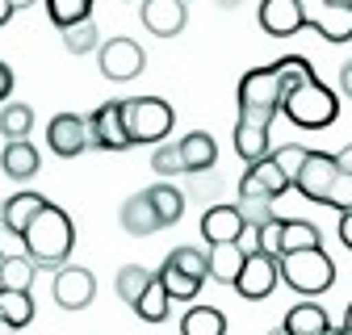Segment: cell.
Returning <instances> with one entry per match:
<instances>
[{
  "label": "cell",
  "mask_w": 352,
  "mask_h": 335,
  "mask_svg": "<svg viewBox=\"0 0 352 335\" xmlns=\"http://www.w3.org/2000/svg\"><path fill=\"white\" fill-rule=\"evenodd\" d=\"M281 113V71L277 63L252 67L239 80V117H235V151L243 163L269 155V135Z\"/></svg>",
  "instance_id": "obj_1"
},
{
  "label": "cell",
  "mask_w": 352,
  "mask_h": 335,
  "mask_svg": "<svg viewBox=\"0 0 352 335\" xmlns=\"http://www.w3.org/2000/svg\"><path fill=\"white\" fill-rule=\"evenodd\" d=\"M21 243H25V251L34 256L38 268H59V264H67L72 247H76V222H72V214H67L63 205L47 201L30 218Z\"/></svg>",
  "instance_id": "obj_2"
},
{
  "label": "cell",
  "mask_w": 352,
  "mask_h": 335,
  "mask_svg": "<svg viewBox=\"0 0 352 335\" xmlns=\"http://www.w3.org/2000/svg\"><path fill=\"white\" fill-rule=\"evenodd\" d=\"M281 113L298 130H327L340 117V101L327 84H319V76H306V80H294L281 89Z\"/></svg>",
  "instance_id": "obj_3"
},
{
  "label": "cell",
  "mask_w": 352,
  "mask_h": 335,
  "mask_svg": "<svg viewBox=\"0 0 352 335\" xmlns=\"http://www.w3.org/2000/svg\"><path fill=\"white\" fill-rule=\"evenodd\" d=\"M281 281L302 293V298H319V293H327L336 285V264L331 256L315 243V247H298V251H281Z\"/></svg>",
  "instance_id": "obj_4"
},
{
  "label": "cell",
  "mask_w": 352,
  "mask_h": 335,
  "mask_svg": "<svg viewBox=\"0 0 352 335\" xmlns=\"http://www.w3.org/2000/svg\"><path fill=\"white\" fill-rule=\"evenodd\" d=\"M172 122H176V109L160 97L122 101V126H126L130 143H164L172 135Z\"/></svg>",
  "instance_id": "obj_5"
},
{
  "label": "cell",
  "mask_w": 352,
  "mask_h": 335,
  "mask_svg": "<svg viewBox=\"0 0 352 335\" xmlns=\"http://www.w3.org/2000/svg\"><path fill=\"white\" fill-rule=\"evenodd\" d=\"M281 281V260H277V251H248L239 273H235V293L248 302H260V298H269V293L277 289Z\"/></svg>",
  "instance_id": "obj_6"
},
{
  "label": "cell",
  "mask_w": 352,
  "mask_h": 335,
  "mask_svg": "<svg viewBox=\"0 0 352 335\" xmlns=\"http://www.w3.org/2000/svg\"><path fill=\"white\" fill-rule=\"evenodd\" d=\"M302 25L319 30L327 42H348L352 38V5L344 0H298Z\"/></svg>",
  "instance_id": "obj_7"
},
{
  "label": "cell",
  "mask_w": 352,
  "mask_h": 335,
  "mask_svg": "<svg viewBox=\"0 0 352 335\" xmlns=\"http://www.w3.org/2000/svg\"><path fill=\"white\" fill-rule=\"evenodd\" d=\"M88 147H101V151H126L135 147L122 126V101H105L88 113Z\"/></svg>",
  "instance_id": "obj_8"
},
{
  "label": "cell",
  "mask_w": 352,
  "mask_h": 335,
  "mask_svg": "<svg viewBox=\"0 0 352 335\" xmlns=\"http://www.w3.org/2000/svg\"><path fill=\"white\" fill-rule=\"evenodd\" d=\"M294 185H289V176L281 172V163L273 159V155H260V159H252L248 163V172L239 176V197H281V193H289Z\"/></svg>",
  "instance_id": "obj_9"
},
{
  "label": "cell",
  "mask_w": 352,
  "mask_h": 335,
  "mask_svg": "<svg viewBox=\"0 0 352 335\" xmlns=\"http://www.w3.org/2000/svg\"><path fill=\"white\" fill-rule=\"evenodd\" d=\"M331 181H336V155H327V151H306V159H302V168H298V176H294V189H298L306 201L323 205Z\"/></svg>",
  "instance_id": "obj_10"
},
{
  "label": "cell",
  "mask_w": 352,
  "mask_h": 335,
  "mask_svg": "<svg viewBox=\"0 0 352 335\" xmlns=\"http://www.w3.org/2000/svg\"><path fill=\"white\" fill-rule=\"evenodd\" d=\"M143 63H147V55H143V47L135 38H109V42H101V76L105 80H135L139 71H143Z\"/></svg>",
  "instance_id": "obj_11"
},
{
  "label": "cell",
  "mask_w": 352,
  "mask_h": 335,
  "mask_svg": "<svg viewBox=\"0 0 352 335\" xmlns=\"http://www.w3.org/2000/svg\"><path fill=\"white\" fill-rule=\"evenodd\" d=\"M97 293V277L80 264H59L55 268V302L59 310H84Z\"/></svg>",
  "instance_id": "obj_12"
},
{
  "label": "cell",
  "mask_w": 352,
  "mask_h": 335,
  "mask_svg": "<svg viewBox=\"0 0 352 335\" xmlns=\"http://www.w3.org/2000/svg\"><path fill=\"white\" fill-rule=\"evenodd\" d=\"M47 143H51V151H55L59 159H76L80 151H88V117H80V113H59V117H51Z\"/></svg>",
  "instance_id": "obj_13"
},
{
  "label": "cell",
  "mask_w": 352,
  "mask_h": 335,
  "mask_svg": "<svg viewBox=\"0 0 352 335\" xmlns=\"http://www.w3.org/2000/svg\"><path fill=\"white\" fill-rule=\"evenodd\" d=\"M139 17L155 38H176L189 21V9H185V0H143Z\"/></svg>",
  "instance_id": "obj_14"
},
{
  "label": "cell",
  "mask_w": 352,
  "mask_h": 335,
  "mask_svg": "<svg viewBox=\"0 0 352 335\" xmlns=\"http://www.w3.org/2000/svg\"><path fill=\"white\" fill-rule=\"evenodd\" d=\"M118 218H122V231L135 235V239H147V235H155V231L164 227L160 214H155V205H151V193H147V189L135 193V197H126Z\"/></svg>",
  "instance_id": "obj_15"
},
{
  "label": "cell",
  "mask_w": 352,
  "mask_h": 335,
  "mask_svg": "<svg viewBox=\"0 0 352 335\" xmlns=\"http://www.w3.org/2000/svg\"><path fill=\"white\" fill-rule=\"evenodd\" d=\"M260 30L273 34V38H289L302 30V9L298 0H260V13H256Z\"/></svg>",
  "instance_id": "obj_16"
},
{
  "label": "cell",
  "mask_w": 352,
  "mask_h": 335,
  "mask_svg": "<svg viewBox=\"0 0 352 335\" xmlns=\"http://www.w3.org/2000/svg\"><path fill=\"white\" fill-rule=\"evenodd\" d=\"M239 231H243V218H239V209L227 205V201H214L206 214H201V239H206V243L239 239Z\"/></svg>",
  "instance_id": "obj_17"
},
{
  "label": "cell",
  "mask_w": 352,
  "mask_h": 335,
  "mask_svg": "<svg viewBox=\"0 0 352 335\" xmlns=\"http://www.w3.org/2000/svg\"><path fill=\"white\" fill-rule=\"evenodd\" d=\"M206 247H210L206 251V277L223 281V285H235V273L243 264V247L235 239H227V243H206Z\"/></svg>",
  "instance_id": "obj_18"
},
{
  "label": "cell",
  "mask_w": 352,
  "mask_h": 335,
  "mask_svg": "<svg viewBox=\"0 0 352 335\" xmlns=\"http://www.w3.org/2000/svg\"><path fill=\"white\" fill-rule=\"evenodd\" d=\"M42 205H47V197H42V193H13V197L5 201V209H0V227L21 239L25 227H30V218L38 214Z\"/></svg>",
  "instance_id": "obj_19"
},
{
  "label": "cell",
  "mask_w": 352,
  "mask_h": 335,
  "mask_svg": "<svg viewBox=\"0 0 352 335\" xmlns=\"http://www.w3.org/2000/svg\"><path fill=\"white\" fill-rule=\"evenodd\" d=\"M0 168H5V176H13V181H30L42 168V155L30 139H9L5 155H0Z\"/></svg>",
  "instance_id": "obj_20"
},
{
  "label": "cell",
  "mask_w": 352,
  "mask_h": 335,
  "mask_svg": "<svg viewBox=\"0 0 352 335\" xmlns=\"http://www.w3.org/2000/svg\"><path fill=\"white\" fill-rule=\"evenodd\" d=\"M176 147H181L185 172H206V168H214V163H218V143H214V135H206V130L185 135Z\"/></svg>",
  "instance_id": "obj_21"
},
{
  "label": "cell",
  "mask_w": 352,
  "mask_h": 335,
  "mask_svg": "<svg viewBox=\"0 0 352 335\" xmlns=\"http://www.w3.org/2000/svg\"><path fill=\"white\" fill-rule=\"evenodd\" d=\"M289 335H323L327 327H331V319H327V310L319 306V302H298L289 314H285V323H281Z\"/></svg>",
  "instance_id": "obj_22"
},
{
  "label": "cell",
  "mask_w": 352,
  "mask_h": 335,
  "mask_svg": "<svg viewBox=\"0 0 352 335\" xmlns=\"http://www.w3.org/2000/svg\"><path fill=\"white\" fill-rule=\"evenodd\" d=\"M151 193V205H155V214H160V222L164 227H172V222H181V214H185V189H176L172 181H160V185H151L147 189Z\"/></svg>",
  "instance_id": "obj_23"
},
{
  "label": "cell",
  "mask_w": 352,
  "mask_h": 335,
  "mask_svg": "<svg viewBox=\"0 0 352 335\" xmlns=\"http://www.w3.org/2000/svg\"><path fill=\"white\" fill-rule=\"evenodd\" d=\"M155 277H160V285L168 289L172 302H193L197 293H201V281H206V277H193V273L176 268V264H168V260H164V268H160Z\"/></svg>",
  "instance_id": "obj_24"
},
{
  "label": "cell",
  "mask_w": 352,
  "mask_h": 335,
  "mask_svg": "<svg viewBox=\"0 0 352 335\" xmlns=\"http://www.w3.org/2000/svg\"><path fill=\"white\" fill-rule=\"evenodd\" d=\"M168 306H172L168 289L160 285V277H151V281H147V289L139 293V302L130 306V310H135L143 323H164V319H168Z\"/></svg>",
  "instance_id": "obj_25"
},
{
  "label": "cell",
  "mask_w": 352,
  "mask_h": 335,
  "mask_svg": "<svg viewBox=\"0 0 352 335\" xmlns=\"http://www.w3.org/2000/svg\"><path fill=\"white\" fill-rule=\"evenodd\" d=\"M0 319H5V327H25L34 319L30 289H5L0 285Z\"/></svg>",
  "instance_id": "obj_26"
},
{
  "label": "cell",
  "mask_w": 352,
  "mask_h": 335,
  "mask_svg": "<svg viewBox=\"0 0 352 335\" xmlns=\"http://www.w3.org/2000/svg\"><path fill=\"white\" fill-rule=\"evenodd\" d=\"M323 235L315 222H302V218H281V235H277V256L281 251H298V247H315Z\"/></svg>",
  "instance_id": "obj_27"
},
{
  "label": "cell",
  "mask_w": 352,
  "mask_h": 335,
  "mask_svg": "<svg viewBox=\"0 0 352 335\" xmlns=\"http://www.w3.org/2000/svg\"><path fill=\"white\" fill-rule=\"evenodd\" d=\"M34 277H38V264L34 256H5L0 260V285L5 289H34Z\"/></svg>",
  "instance_id": "obj_28"
},
{
  "label": "cell",
  "mask_w": 352,
  "mask_h": 335,
  "mask_svg": "<svg viewBox=\"0 0 352 335\" xmlns=\"http://www.w3.org/2000/svg\"><path fill=\"white\" fill-rule=\"evenodd\" d=\"M181 331L185 335H223L227 331V319H223V310H214V306H193L181 319Z\"/></svg>",
  "instance_id": "obj_29"
},
{
  "label": "cell",
  "mask_w": 352,
  "mask_h": 335,
  "mask_svg": "<svg viewBox=\"0 0 352 335\" xmlns=\"http://www.w3.org/2000/svg\"><path fill=\"white\" fill-rule=\"evenodd\" d=\"M155 273L151 268H143V264H126V268H118V281H113V289H118V298L126 302V306H135L139 302V293L147 289V281H151Z\"/></svg>",
  "instance_id": "obj_30"
},
{
  "label": "cell",
  "mask_w": 352,
  "mask_h": 335,
  "mask_svg": "<svg viewBox=\"0 0 352 335\" xmlns=\"http://www.w3.org/2000/svg\"><path fill=\"white\" fill-rule=\"evenodd\" d=\"M97 42H101V34H97L93 17L63 25V47H67V55H88V51H97Z\"/></svg>",
  "instance_id": "obj_31"
},
{
  "label": "cell",
  "mask_w": 352,
  "mask_h": 335,
  "mask_svg": "<svg viewBox=\"0 0 352 335\" xmlns=\"http://www.w3.org/2000/svg\"><path fill=\"white\" fill-rule=\"evenodd\" d=\"M34 130V109L21 105V101H9L5 109H0V135H9V139H25Z\"/></svg>",
  "instance_id": "obj_32"
},
{
  "label": "cell",
  "mask_w": 352,
  "mask_h": 335,
  "mask_svg": "<svg viewBox=\"0 0 352 335\" xmlns=\"http://www.w3.org/2000/svg\"><path fill=\"white\" fill-rule=\"evenodd\" d=\"M151 172H155L160 181L185 176V159H181V147H176V143H155V155H151Z\"/></svg>",
  "instance_id": "obj_33"
},
{
  "label": "cell",
  "mask_w": 352,
  "mask_h": 335,
  "mask_svg": "<svg viewBox=\"0 0 352 335\" xmlns=\"http://www.w3.org/2000/svg\"><path fill=\"white\" fill-rule=\"evenodd\" d=\"M47 5V13H51V21L63 30V25H72V21H84V17H93V0H42Z\"/></svg>",
  "instance_id": "obj_34"
},
{
  "label": "cell",
  "mask_w": 352,
  "mask_h": 335,
  "mask_svg": "<svg viewBox=\"0 0 352 335\" xmlns=\"http://www.w3.org/2000/svg\"><path fill=\"white\" fill-rule=\"evenodd\" d=\"M235 209H239V218H243L248 227H260V222L273 218V197H239Z\"/></svg>",
  "instance_id": "obj_35"
},
{
  "label": "cell",
  "mask_w": 352,
  "mask_h": 335,
  "mask_svg": "<svg viewBox=\"0 0 352 335\" xmlns=\"http://www.w3.org/2000/svg\"><path fill=\"white\" fill-rule=\"evenodd\" d=\"M323 205H331V209H348V205H352V172H348V168L336 163V181H331Z\"/></svg>",
  "instance_id": "obj_36"
},
{
  "label": "cell",
  "mask_w": 352,
  "mask_h": 335,
  "mask_svg": "<svg viewBox=\"0 0 352 335\" xmlns=\"http://www.w3.org/2000/svg\"><path fill=\"white\" fill-rule=\"evenodd\" d=\"M168 264L185 268L193 277H206V251L201 247H176V251H168Z\"/></svg>",
  "instance_id": "obj_37"
},
{
  "label": "cell",
  "mask_w": 352,
  "mask_h": 335,
  "mask_svg": "<svg viewBox=\"0 0 352 335\" xmlns=\"http://www.w3.org/2000/svg\"><path fill=\"white\" fill-rule=\"evenodd\" d=\"M269 155L281 163V172H285V176H289V185H294L298 168H302V159H306V147H298V143H285V147H273Z\"/></svg>",
  "instance_id": "obj_38"
},
{
  "label": "cell",
  "mask_w": 352,
  "mask_h": 335,
  "mask_svg": "<svg viewBox=\"0 0 352 335\" xmlns=\"http://www.w3.org/2000/svg\"><path fill=\"white\" fill-rule=\"evenodd\" d=\"M235 243L243 247V256H248V251H260V227H248V222H243V231H239Z\"/></svg>",
  "instance_id": "obj_39"
},
{
  "label": "cell",
  "mask_w": 352,
  "mask_h": 335,
  "mask_svg": "<svg viewBox=\"0 0 352 335\" xmlns=\"http://www.w3.org/2000/svg\"><path fill=\"white\" fill-rule=\"evenodd\" d=\"M340 243L352 251V205H348V209H340Z\"/></svg>",
  "instance_id": "obj_40"
},
{
  "label": "cell",
  "mask_w": 352,
  "mask_h": 335,
  "mask_svg": "<svg viewBox=\"0 0 352 335\" xmlns=\"http://www.w3.org/2000/svg\"><path fill=\"white\" fill-rule=\"evenodd\" d=\"M9 93H13V67L0 59V101H9Z\"/></svg>",
  "instance_id": "obj_41"
},
{
  "label": "cell",
  "mask_w": 352,
  "mask_h": 335,
  "mask_svg": "<svg viewBox=\"0 0 352 335\" xmlns=\"http://www.w3.org/2000/svg\"><path fill=\"white\" fill-rule=\"evenodd\" d=\"M340 93H344V97L352 101V59H348V63L340 67Z\"/></svg>",
  "instance_id": "obj_42"
},
{
  "label": "cell",
  "mask_w": 352,
  "mask_h": 335,
  "mask_svg": "<svg viewBox=\"0 0 352 335\" xmlns=\"http://www.w3.org/2000/svg\"><path fill=\"white\" fill-rule=\"evenodd\" d=\"M13 13H17V9H13V0H0V30L13 21Z\"/></svg>",
  "instance_id": "obj_43"
},
{
  "label": "cell",
  "mask_w": 352,
  "mask_h": 335,
  "mask_svg": "<svg viewBox=\"0 0 352 335\" xmlns=\"http://www.w3.org/2000/svg\"><path fill=\"white\" fill-rule=\"evenodd\" d=\"M336 163H340V168H348V172H352V143H348V147H344V151L336 155Z\"/></svg>",
  "instance_id": "obj_44"
},
{
  "label": "cell",
  "mask_w": 352,
  "mask_h": 335,
  "mask_svg": "<svg viewBox=\"0 0 352 335\" xmlns=\"http://www.w3.org/2000/svg\"><path fill=\"white\" fill-rule=\"evenodd\" d=\"M344 331L352 335V302H348V314H344Z\"/></svg>",
  "instance_id": "obj_45"
},
{
  "label": "cell",
  "mask_w": 352,
  "mask_h": 335,
  "mask_svg": "<svg viewBox=\"0 0 352 335\" xmlns=\"http://www.w3.org/2000/svg\"><path fill=\"white\" fill-rule=\"evenodd\" d=\"M218 9H239V0H218Z\"/></svg>",
  "instance_id": "obj_46"
},
{
  "label": "cell",
  "mask_w": 352,
  "mask_h": 335,
  "mask_svg": "<svg viewBox=\"0 0 352 335\" xmlns=\"http://www.w3.org/2000/svg\"><path fill=\"white\" fill-rule=\"evenodd\" d=\"M30 5H38V0H13V9H30Z\"/></svg>",
  "instance_id": "obj_47"
},
{
  "label": "cell",
  "mask_w": 352,
  "mask_h": 335,
  "mask_svg": "<svg viewBox=\"0 0 352 335\" xmlns=\"http://www.w3.org/2000/svg\"><path fill=\"white\" fill-rule=\"evenodd\" d=\"M0 260H5V251H0Z\"/></svg>",
  "instance_id": "obj_48"
},
{
  "label": "cell",
  "mask_w": 352,
  "mask_h": 335,
  "mask_svg": "<svg viewBox=\"0 0 352 335\" xmlns=\"http://www.w3.org/2000/svg\"><path fill=\"white\" fill-rule=\"evenodd\" d=\"M344 5H352V0H344Z\"/></svg>",
  "instance_id": "obj_49"
},
{
  "label": "cell",
  "mask_w": 352,
  "mask_h": 335,
  "mask_svg": "<svg viewBox=\"0 0 352 335\" xmlns=\"http://www.w3.org/2000/svg\"><path fill=\"white\" fill-rule=\"evenodd\" d=\"M0 323H5V319H0Z\"/></svg>",
  "instance_id": "obj_50"
}]
</instances>
